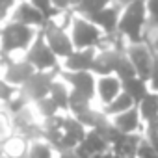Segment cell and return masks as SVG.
Listing matches in <instances>:
<instances>
[{
  "label": "cell",
  "instance_id": "6da1fadb",
  "mask_svg": "<svg viewBox=\"0 0 158 158\" xmlns=\"http://www.w3.org/2000/svg\"><path fill=\"white\" fill-rule=\"evenodd\" d=\"M149 28V15L145 0H134L123 8L117 34L127 43H139L145 41V34Z\"/></svg>",
  "mask_w": 158,
  "mask_h": 158
},
{
  "label": "cell",
  "instance_id": "7a4b0ae2",
  "mask_svg": "<svg viewBox=\"0 0 158 158\" xmlns=\"http://www.w3.org/2000/svg\"><path fill=\"white\" fill-rule=\"evenodd\" d=\"M39 30L26 26L23 23L6 21L2 23V52L0 58H19L30 48V45L37 39Z\"/></svg>",
  "mask_w": 158,
  "mask_h": 158
},
{
  "label": "cell",
  "instance_id": "3957f363",
  "mask_svg": "<svg viewBox=\"0 0 158 158\" xmlns=\"http://www.w3.org/2000/svg\"><path fill=\"white\" fill-rule=\"evenodd\" d=\"M69 35L73 39V45L76 50H84V48H101L104 43V34L102 30L88 17L76 15L73 17L71 28H69Z\"/></svg>",
  "mask_w": 158,
  "mask_h": 158
},
{
  "label": "cell",
  "instance_id": "277c9868",
  "mask_svg": "<svg viewBox=\"0 0 158 158\" xmlns=\"http://www.w3.org/2000/svg\"><path fill=\"white\" fill-rule=\"evenodd\" d=\"M24 58L34 65L35 71H60V67H61L60 58L47 45V41L43 39L41 32H39L37 39L30 45V48L24 52Z\"/></svg>",
  "mask_w": 158,
  "mask_h": 158
},
{
  "label": "cell",
  "instance_id": "5b68a950",
  "mask_svg": "<svg viewBox=\"0 0 158 158\" xmlns=\"http://www.w3.org/2000/svg\"><path fill=\"white\" fill-rule=\"evenodd\" d=\"M41 35H43V39L47 41V45L52 48V52L60 58V61H63L67 56L73 54L74 45H73V39H71V35H69V30L58 26L54 21H48V23L43 26Z\"/></svg>",
  "mask_w": 158,
  "mask_h": 158
},
{
  "label": "cell",
  "instance_id": "8992f818",
  "mask_svg": "<svg viewBox=\"0 0 158 158\" xmlns=\"http://www.w3.org/2000/svg\"><path fill=\"white\" fill-rule=\"evenodd\" d=\"M127 56L132 61V65L136 69V74L139 78H143V80H147L152 67H154V61H156V54H154L152 47L147 41L128 43L127 45Z\"/></svg>",
  "mask_w": 158,
  "mask_h": 158
},
{
  "label": "cell",
  "instance_id": "52a82bcc",
  "mask_svg": "<svg viewBox=\"0 0 158 158\" xmlns=\"http://www.w3.org/2000/svg\"><path fill=\"white\" fill-rule=\"evenodd\" d=\"M58 73L60 71H35L26 80V84H23V88H19V89L30 102H37V101L48 97L52 80L56 78Z\"/></svg>",
  "mask_w": 158,
  "mask_h": 158
},
{
  "label": "cell",
  "instance_id": "ba28073f",
  "mask_svg": "<svg viewBox=\"0 0 158 158\" xmlns=\"http://www.w3.org/2000/svg\"><path fill=\"white\" fill-rule=\"evenodd\" d=\"M0 60H2V63H4L2 76L11 86H15V88H23V84H26V80L35 73L34 65L24 56H19V58H0Z\"/></svg>",
  "mask_w": 158,
  "mask_h": 158
},
{
  "label": "cell",
  "instance_id": "9c48e42d",
  "mask_svg": "<svg viewBox=\"0 0 158 158\" xmlns=\"http://www.w3.org/2000/svg\"><path fill=\"white\" fill-rule=\"evenodd\" d=\"M60 74L65 78L67 84L71 86V91L82 95V97H86L89 101H95V95H97V76L91 71H80V73H63V71H60Z\"/></svg>",
  "mask_w": 158,
  "mask_h": 158
},
{
  "label": "cell",
  "instance_id": "30bf717a",
  "mask_svg": "<svg viewBox=\"0 0 158 158\" xmlns=\"http://www.w3.org/2000/svg\"><path fill=\"white\" fill-rule=\"evenodd\" d=\"M8 21H15V23H23V24H26V26H32V28H35V30H43V26L47 24V19H45V15L30 2H17L15 6H13V10H11V13H10V19Z\"/></svg>",
  "mask_w": 158,
  "mask_h": 158
},
{
  "label": "cell",
  "instance_id": "8fae6325",
  "mask_svg": "<svg viewBox=\"0 0 158 158\" xmlns=\"http://www.w3.org/2000/svg\"><path fill=\"white\" fill-rule=\"evenodd\" d=\"M123 8H125L123 4H119L117 0H114V2H112L108 8L101 10L99 13H95V15H91V17H88V19H91V21L102 30L104 35H114V34H117L119 19H121Z\"/></svg>",
  "mask_w": 158,
  "mask_h": 158
},
{
  "label": "cell",
  "instance_id": "7c38bea8",
  "mask_svg": "<svg viewBox=\"0 0 158 158\" xmlns=\"http://www.w3.org/2000/svg\"><path fill=\"white\" fill-rule=\"evenodd\" d=\"M123 91V80L115 74H106V76H97V95L95 101L101 108L108 106L119 93Z\"/></svg>",
  "mask_w": 158,
  "mask_h": 158
},
{
  "label": "cell",
  "instance_id": "4fadbf2b",
  "mask_svg": "<svg viewBox=\"0 0 158 158\" xmlns=\"http://www.w3.org/2000/svg\"><path fill=\"white\" fill-rule=\"evenodd\" d=\"M97 56V48H84V50H73L71 56H67L61 61L60 71L63 73H80V71H91L93 61Z\"/></svg>",
  "mask_w": 158,
  "mask_h": 158
},
{
  "label": "cell",
  "instance_id": "5bb4252c",
  "mask_svg": "<svg viewBox=\"0 0 158 158\" xmlns=\"http://www.w3.org/2000/svg\"><path fill=\"white\" fill-rule=\"evenodd\" d=\"M110 119H112L114 127L119 128L123 134H143L145 123H143V119H141V115H139L138 106L132 108V110H127V112H123V114H117V115H114V117H110Z\"/></svg>",
  "mask_w": 158,
  "mask_h": 158
},
{
  "label": "cell",
  "instance_id": "9a60e30c",
  "mask_svg": "<svg viewBox=\"0 0 158 158\" xmlns=\"http://www.w3.org/2000/svg\"><path fill=\"white\" fill-rule=\"evenodd\" d=\"M48 97L58 104V108L61 110V114H69V99H71V86L67 84V80L58 73L56 78L52 80L50 86V93Z\"/></svg>",
  "mask_w": 158,
  "mask_h": 158
},
{
  "label": "cell",
  "instance_id": "2e32d148",
  "mask_svg": "<svg viewBox=\"0 0 158 158\" xmlns=\"http://www.w3.org/2000/svg\"><path fill=\"white\" fill-rule=\"evenodd\" d=\"M80 147L89 154V156H95V154H102V152H108L112 151L110 143L106 141V138L102 134H99L97 130H88L86 138L82 139Z\"/></svg>",
  "mask_w": 158,
  "mask_h": 158
},
{
  "label": "cell",
  "instance_id": "e0dca14e",
  "mask_svg": "<svg viewBox=\"0 0 158 158\" xmlns=\"http://www.w3.org/2000/svg\"><path fill=\"white\" fill-rule=\"evenodd\" d=\"M28 147L30 141L19 134H11L10 138L4 139V154H8L10 158H26Z\"/></svg>",
  "mask_w": 158,
  "mask_h": 158
},
{
  "label": "cell",
  "instance_id": "ac0fdd59",
  "mask_svg": "<svg viewBox=\"0 0 158 158\" xmlns=\"http://www.w3.org/2000/svg\"><path fill=\"white\" fill-rule=\"evenodd\" d=\"M138 104H136V101L123 89L108 106H104L102 110L106 112V115L108 117H114V115H117V114H123V112H127V110H132V108H136Z\"/></svg>",
  "mask_w": 158,
  "mask_h": 158
},
{
  "label": "cell",
  "instance_id": "d6986e66",
  "mask_svg": "<svg viewBox=\"0 0 158 158\" xmlns=\"http://www.w3.org/2000/svg\"><path fill=\"white\" fill-rule=\"evenodd\" d=\"M26 158H58V152L45 138H37L30 141Z\"/></svg>",
  "mask_w": 158,
  "mask_h": 158
},
{
  "label": "cell",
  "instance_id": "ffe728a7",
  "mask_svg": "<svg viewBox=\"0 0 158 158\" xmlns=\"http://www.w3.org/2000/svg\"><path fill=\"white\" fill-rule=\"evenodd\" d=\"M138 110H139V115L143 119V123L158 117V93L154 91H149L139 102H138Z\"/></svg>",
  "mask_w": 158,
  "mask_h": 158
},
{
  "label": "cell",
  "instance_id": "44dd1931",
  "mask_svg": "<svg viewBox=\"0 0 158 158\" xmlns=\"http://www.w3.org/2000/svg\"><path fill=\"white\" fill-rule=\"evenodd\" d=\"M88 130H89V128H88L86 125H82L73 114H65V115H63V132L69 134L71 138H74L76 141L82 143V139L86 138Z\"/></svg>",
  "mask_w": 158,
  "mask_h": 158
},
{
  "label": "cell",
  "instance_id": "7402d4cb",
  "mask_svg": "<svg viewBox=\"0 0 158 158\" xmlns=\"http://www.w3.org/2000/svg\"><path fill=\"white\" fill-rule=\"evenodd\" d=\"M123 89L136 101V104L151 91L147 80H143V78H139V76H134V78H130V80H125L123 82Z\"/></svg>",
  "mask_w": 158,
  "mask_h": 158
},
{
  "label": "cell",
  "instance_id": "603a6c76",
  "mask_svg": "<svg viewBox=\"0 0 158 158\" xmlns=\"http://www.w3.org/2000/svg\"><path fill=\"white\" fill-rule=\"evenodd\" d=\"M112 2H114V0H82L73 11L76 15H82V17H91V15L99 13L101 10L108 8Z\"/></svg>",
  "mask_w": 158,
  "mask_h": 158
},
{
  "label": "cell",
  "instance_id": "cb8c5ba5",
  "mask_svg": "<svg viewBox=\"0 0 158 158\" xmlns=\"http://www.w3.org/2000/svg\"><path fill=\"white\" fill-rule=\"evenodd\" d=\"M32 104H34V108H35L37 115L41 117V121L50 119V117H54V115L61 114V110L58 108V104H56L50 97H45V99H41V101H37V102H32Z\"/></svg>",
  "mask_w": 158,
  "mask_h": 158
},
{
  "label": "cell",
  "instance_id": "d4e9b609",
  "mask_svg": "<svg viewBox=\"0 0 158 158\" xmlns=\"http://www.w3.org/2000/svg\"><path fill=\"white\" fill-rule=\"evenodd\" d=\"M115 76L121 78L123 82H125V80H130V78H134V76H138V74H136V69H134V65H132V61H130L128 56H127V50L119 56V61H117V67H115Z\"/></svg>",
  "mask_w": 158,
  "mask_h": 158
},
{
  "label": "cell",
  "instance_id": "484cf974",
  "mask_svg": "<svg viewBox=\"0 0 158 158\" xmlns=\"http://www.w3.org/2000/svg\"><path fill=\"white\" fill-rule=\"evenodd\" d=\"M143 139L151 147H154L158 151V117H154V119L145 123V127H143Z\"/></svg>",
  "mask_w": 158,
  "mask_h": 158
},
{
  "label": "cell",
  "instance_id": "4316f807",
  "mask_svg": "<svg viewBox=\"0 0 158 158\" xmlns=\"http://www.w3.org/2000/svg\"><path fill=\"white\" fill-rule=\"evenodd\" d=\"M13 134V119H11V114L0 106V139H6Z\"/></svg>",
  "mask_w": 158,
  "mask_h": 158
},
{
  "label": "cell",
  "instance_id": "83f0119b",
  "mask_svg": "<svg viewBox=\"0 0 158 158\" xmlns=\"http://www.w3.org/2000/svg\"><path fill=\"white\" fill-rule=\"evenodd\" d=\"M30 2H32V4H34V6H35V8H37V10H39V11L45 15L47 23H48V21H52V19H54V17L60 13V11L54 8L52 0H30Z\"/></svg>",
  "mask_w": 158,
  "mask_h": 158
},
{
  "label": "cell",
  "instance_id": "f1b7e54d",
  "mask_svg": "<svg viewBox=\"0 0 158 158\" xmlns=\"http://www.w3.org/2000/svg\"><path fill=\"white\" fill-rule=\"evenodd\" d=\"M19 91V88H15V86H11L4 76H0V106H4L15 93Z\"/></svg>",
  "mask_w": 158,
  "mask_h": 158
},
{
  "label": "cell",
  "instance_id": "f546056e",
  "mask_svg": "<svg viewBox=\"0 0 158 158\" xmlns=\"http://www.w3.org/2000/svg\"><path fill=\"white\" fill-rule=\"evenodd\" d=\"M136 158H158V151L154 147H151L145 139L139 143L138 147V152H136Z\"/></svg>",
  "mask_w": 158,
  "mask_h": 158
},
{
  "label": "cell",
  "instance_id": "4dcf8cb0",
  "mask_svg": "<svg viewBox=\"0 0 158 158\" xmlns=\"http://www.w3.org/2000/svg\"><path fill=\"white\" fill-rule=\"evenodd\" d=\"M147 4V15H149V24L158 26V0H145Z\"/></svg>",
  "mask_w": 158,
  "mask_h": 158
},
{
  "label": "cell",
  "instance_id": "1f68e13d",
  "mask_svg": "<svg viewBox=\"0 0 158 158\" xmlns=\"http://www.w3.org/2000/svg\"><path fill=\"white\" fill-rule=\"evenodd\" d=\"M145 41L152 47L154 54L158 56V26H151V24H149L147 34H145Z\"/></svg>",
  "mask_w": 158,
  "mask_h": 158
},
{
  "label": "cell",
  "instance_id": "d6a6232c",
  "mask_svg": "<svg viewBox=\"0 0 158 158\" xmlns=\"http://www.w3.org/2000/svg\"><path fill=\"white\" fill-rule=\"evenodd\" d=\"M147 84H149V89H151V91L158 93V56H156L154 67H152V71H151V74H149V78H147Z\"/></svg>",
  "mask_w": 158,
  "mask_h": 158
},
{
  "label": "cell",
  "instance_id": "836d02e7",
  "mask_svg": "<svg viewBox=\"0 0 158 158\" xmlns=\"http://www.w3.org/2000/svg\"><path fill=\"white\" fill-rule=\"evenodd\" d=\"M52 4L58 11H71L73 10V0H52Z\"/></svg>",
  "mask_w": 158,
  "mask_h": 158
},
{
  "label": "cell",
  "instance_id": "e575fe53",
  "mask_svg": "<svg viewBox=\"0 0 158 158\" xmlns=\"http://www.w3.org/2000/svg\"><path fill=\"white\" fill-rule=\"evenodd\" d=\"M58 158H80L74 151H71V152H61V154H58Z\"/></svg>",
  "mask_w": 158,
  "mask_h": 158
},
{
  "label": "cell",
  "instance_id": "d590c367",
  "mask_svg": "<svg viewBox=\"0 0 158 158\" xmlns=\"http://www.w3.org/2000/svg\"><path fill=\"white\" fill-rule=\"evenodd\" d=\"M4 154V139H0V156Z\"/></svg>",
  "mask_w": 158,
  "mask_h": 158
},
{
  "label": "cell",
  "instance_id": "8d00e7d4",
  "mask_svg": "<svg viewBox=\"0 0 158 158\" xmlns=\"http://www.w3.org/2000/svg\"><path fill=\"white\" fill-rule=\"evenodd\" d=\"M0 52H2V24H0Z\"/></svg>",
  "mask_w": 158,
  "mask_h": 158
},
{
  "label": "cell",
  "instance_id": "74e56055",
  "mask_svg": "<svg viewBox=\"0 0 158 158\" xmlns=\"http://www.w3.org/2000/svg\"><path fill=\"white\" fill-rule=\"evenodd\" d=\"M2 73H4V63H2V60H0V76H2Z\"/></svg>",
  "mask_w": 158,
  "mask_h": 158
},
{
  "label": "cell",
  "instance_id": "f35d334b",
  "mask_svg": "<svg viewBox=\"0 0 158 158\" xmlns=\"http://www.w3.org/2000/svg\"><path fill=\"white\" fill-rule=\"evenodd\" d=\"M15 2H28V0H15Z\"/></svg>",
  "mask_w": 158,
  "mask_h": 158
},
{
  "label": "cell",
  "instance_id": "ab89813d",
  "mask_svg": "<svg viewBox=\"0 0 158 158\" xmlns=\"http://www.w3.org/2000/svg\"><path fill=\"white\" fill-rule=\"evenodd\" d=\"M0 158H10V156H8V154H2V156H0Z\"/></svg>",
  "mask_w": 158,
  "mask_h": 158
},
{
  "label": "cell",
  "instance_id": "60d3db41",
  "mask_svg": "<svg viewBox=\"0 0 158 158\" xmlns=\"http://www.w3.org/2000/svg\"><path fill=\"white\" fill-rule=\"evenodd\" d=\"M0 24H2V23H0Z\"/></svg>",
  "mask_w": 158,
  "mask_h": 158
}]
</instances>
